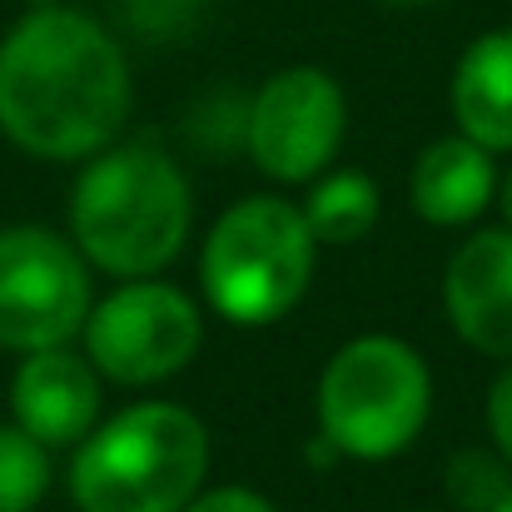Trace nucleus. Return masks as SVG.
<instances>
[{"mask_svg": "<svg viewBox=\"0 0 512 512\" xmlns=\"http://www.w3.org/2000/svg\"><path fill=\"white\" fill-rule=\"evenodd\" d=\"M130 65L85 10L40 5L0 40V135L35 160H90L125 130Z\"/></svg>", "mask_w": 512, "mask_h": 512, "instance_id": "nucleus-1", "label": "nucleus"}, {"mask_svg": "<svg viewBox=\"0 0 512 512\" xmlns=\"http://www.w3.org/2000/svg\"><path fill=\"white\" fill-rule=\"evenodd\" d=\"M194 199L155 140L105 145L70 194V244L110 279H155L189 239Z\"/></svg>", "mask_w": 512, "mask_h": 512, "instance_id": "nucleus-2", "label": "nucleus"}, {"mask_svg": "<svg viewBox=\"0 0 512 512\" xmlns=\"http://www.w3.org/2000/svg\"><path fill=\"white\" fill-rule=\"evenodd\" d=\"M209 473V433L179 403H135L75 443L70 498L80 512H179Z\"/></svg>", "mask_w": 512, "mask_h": 512, "instance_id": "nucleus-3", "label": "nucleus"}, {"mask_svg": "<svg viewBox=\"0 0 512 512\" xmlns=\"http://www.w3.org/2000/svg\"><path fill=\"white\" fill-rule=\"evenodd\" d=\"M314 259L319 244L299 204L279 194H249L214 219L199 254V289L219 319L264 329L299 309L314 284Z\"/></svg>", "mask_w": 512, "mask_h": 512, "instance_id": "nucleus-4", "label": "nucleus"}, {"mask_svg": "<svg viewBox=\"0 0 512 512\" xmlns=\"http://www.w3.org/2000/svg\"><path fill=\"white\" fill-rule=\"evenodd\" d=\"M433 413L423 353L393 334L348 339L319 378V433L343 458H398Z\"/></svg>", "mask_w": 512, "mask_h": 512, "instance_id": "nucleus-5", "label": "nucleus"}, {"mask_svg": "<svg viewBox=\"0 0 512 512\" xmlns=\"http://www.w3.org/2000/svg\"><path fill=\"white\" fill-rule=\"evenodd\" d=\"M80 339L100 378L145 388L194 363L204 343V314L165 279H120L110 299L90 304Z\"/></svg>", "mask_w": 512, "mask_h": 512, "instance_id": "nucleus-6", "label": "nucleus"}, {"mask_svg": "<svg viewBox=\"0 0 512 512\" xmlns=\"http://www.w3.org/2000/svg\"><path fill=\"white\" fill-rule=\"evenodd\" d=\"M90 264L40 224L0 229V348H60L85 329Z\"/></svg>", "mask_w": 512, "mask_h": 512, "instance_id": "nucleus-7", "label": "nucleus"}, {"mask_svg": "<svg viewBox=\"0 0 512 512\" xmlns=\"http://www.w3.org/2000/svg\"><path fill=\"white\" fill-rule=\"evenodd\" d=\"M348 130L339 80L314 65L279 70L259 85L244 115V145L259 174L279 184H309L334 165Z\"/></svg>", "mask_w": 512, "mask_h": 512, "instance_id": "nucleus-8", "label": "nucleus"}, {"mask_svg": "<svg viewBox=\"0 0 512 512\" xmlns=\"http://www.w3.org/2000/svg\"><path fill=\"white\" fill-rule=\"evenodd\" d=\"M10 413L15 428H25L45 448H70L100 423V373L85 353L35 348L20 353L15 383H10Z\"/></svg>", "mask_w": 512, "mask_h": 512, "instance_id": "nucleus-9", "label": "nucleus"}, {"mask_svg": "<svg viewBox=\"0 0 512 512\" xmlns=\"http://www.w3.org/2000/svg\"><path fill=\"white\" fill-rule=\"evenodd\" d=\"M443 309L453 334L488 353L512 358V229H478L458 244L443 274Z\"/></svg>", "mask_w": 512, "mask_h": 512, "instance_id": "nucleus-10", "label": "nucleus"}, {"mask_svg": "<svg viewBox=\"0 0 512 512\" xmlns=\"http://www.w3.org/2000/svg\"><path fill=\"white\" fill-rule=\"evenodd\" d=\"M498 194V165L483 145L468 135H443L433 140L408 174V204L423 224L438 229H463L473 224Z\"/></svg>", "mask_w": 512, "mask_h": 512, "instance_id": "nucleus-11", "label": "nucleus"}, {"mask_svg": "<svg viewBox=\"0 0 512 512\" xmlns=\"http://www.w3.org/2000/svg\"><path fill=\"white\" fill-rule=\"evenodd\" d=\"M453 125L488 155L512 150V30H488L478 35L453 70L448 85Z\"/></svg>", "mask_w": 512, "mask_h": 512, "instance_id": "nucleus-12", "label": "nucleus"}, {"mask_svg": "<svg viewBox=\"0 0 512 512\" xmlns=\"http://www.w3.org/2000/svg\"><path fill=\"white\" fill-rule=\"evenodd\" d=\"M378 184L363 170H334L309 179V194L299 204L314 244H358L368 239V229L378 224Z\"/></svg>", "mask_w": 512, "mask_h": 512, "instance_id": "nucleus-13", "label": "nucleus"}, {"mask_svg": "<svg viewBox=\"0 0 512 512\" xmlns=\"http://www.w3.org/2000/svg\"><path fill=\"white\" fill-rule=\"evenodd\" d=\"M50 493V448L25 428L0 423V512H35Z\"/></svg>", "mask_w": 512, "mask_h": 512, "instance_id": "nucleus-14", "label": "nucleus"}, {"mask_svg": "<svg viewBox=\"0 0 512 512\" xmlns=\"http://www.w3.org/2000/svg\"><path fill=\"white\" fill-rule=\"evenodd\" d=\"M443 488H448V503L458 512H493L503 503V493L512 488V473L493 448L488 453L483 448H468V453H458L448 463Z\"/></svg>", "mask_w": 512, "mask_h": 512, "instance_id": "nucleus-15", "label": "nucleus"}, {"mask_svg": "<svg viewBox=\"0 0 512 512\" xmlns=\"http://www.w3.org/2000/svg\"><path fill=\"white\" fill-rule=\"evenodd\" d=\"M488 438H493V453L512 468V358L488 388Z\"/></svg>", "mask_w": 512, "mask_h": 512, "instance_id": "nucleus-16", "label": "nucleus"}, {"mask_svg": "<svg viewBox=\"0 0 512 512\" xmlns=\"http://www.w3.org/2000/svg\"><path fill=\"white\" fill-rule=\"evenodd\" d=\"M179 512H279L264 493H254V488H199L189 503Z\"/></svg>", "mask_w": 512, "mask_h": 512, "instance_id": "nucleus-17", "label": "nucleus"}, {"mask_svg": "<svg viewBox=\"0 0 512 512\" xmlns=\"http://www.w3.org/2000/svg\"><path fill=\"white\" fill-rule=\"evenodd\" d=\"M498 209H503V229H512V165H508V174H498Z\"/></svg>", "mask_w": 512, "mask_h": 512, "instance_id": "nucleus-18", "label": "nucleus"}, {"mask_svg": "<svg viewBox=\"0 0 512 512\" xmlns=\"http://www.w3.org/2000/svg\"><path fill=\"white\" fill-rule=\"evenodd\" d=\"M493 512H512V488H508V493H503V503H498V508H493Z\"/></svg>", "mask_w": 512, "mask_h": 512, "instance_id": "nucleus-19", "label": "nucleus"}]
</instances>
